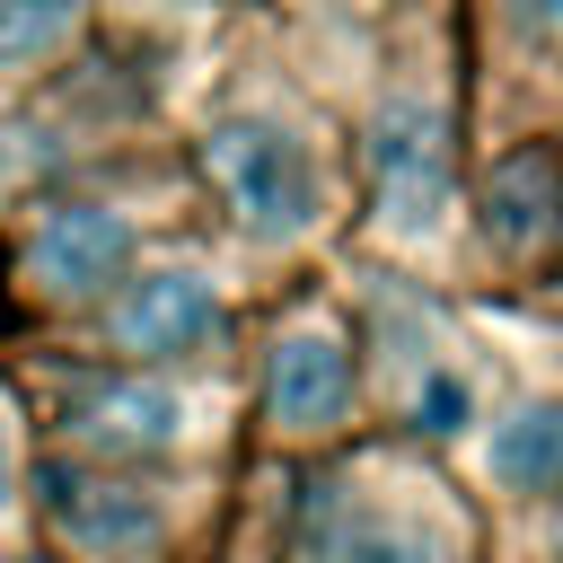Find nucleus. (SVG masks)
Wrapping results in <instances>:
<instances>
[{"label":"nucleus","instance_id":"obj_1","mask_svg":"<svg viewBox=\"0 0 563 563\" xmlns=\"http://www.w3.org/2000/svg\"><path fill=\"white\" fill-rule=\"evenodd\" d=\"M202 167L220 185V202L238 211L246 238H299L317 229L325 211V185H317V158L282 132V123H220L202 141Z\"/></svg>","mask_w":563,"mask_h":563},{"label":"nucleus","instance_id":"obj_2","mask_svg":"<svg viewBox=\"0 0 563 563\" xmlns=\"http://www.w3.org/2000/svg\"><path fill=\"white\" fill-rule=\"evenodd\" d=\"M35 484H44L53 537H62L79 563H158V545H167L158 493L114 484V475H70V466H44Z\"/></svg>","mask_w":563,"mask_h":563},{"label":"nucleus","instance_id":"obj_3","mask_svg":"<svg viewBox=\"0 0 563 563\" xmlns=\"http://www.w3.org/2000/svg\"><path fill=\"white\" fill-rule=\"evenodd\" d=\"M369 176H378V220L387 229H431L449 211V123L422 97H387L369 114Z\"/></svg>","mask_w":563,"mask_h":563},{"label":"nucleus","instance_id":"obj_4","mask_svg":"<svg viewBox=\"0 0 563 563\" xmlns=\"http://www.w3.org/2000/svg\"><path fill=\"white\" fill-rule=\"evenodd\" d=\"M123 264H132V229H123V211H106V202H62V211H44V220L26 229V246H18L26 290H44L53 308L106 299V290L123 282Z\"/></svg>","mask_w":563,"mask_h":563},{"label":"nucleus","instance_id":"obj_5","mask_svg":"<svg viewBox=\"0 0 563 563\" xmlns=\"http://www.w3.org/2000/svg\"><path fill=\"white\" fill-rule=\"evenodd\" d=\"M106 334H114L132 361H176V352H202V343L220 334V290H211L202 273H185V264L141 273V282H123V299H114Z\"/></svg>","mask_w":563,"mask_h":563},{"label":"nucleus","instance_id":"obj_6","mask_svg":"<svg viewBox=\"0 0 563 563\" xmlns=\"http://www.w3.org/2000/svg\"><path fill=\"white\" fill-rule=\"evenodd\" d=\"M264 405L282 431H334L343 405H352V352L325 334V325H299L273 343V369H264Z\"/></svg>","mask_w":563,"mask_h":563},{"label":"nucleus","instance_id":"obj_7","mask_svg":"<svg viewBox=\"0 0 563 563\" xmlns=\"http://www.w3.org/2000/svg\"><path fill=\"white\" fill-rule=\"evenodd\" d=\"M308 554L317 563H440V545L405 510H387V501H369L352 484H325L308 501Z\"/></svg>","mask_w":563,"mask_h":563},{"label":"nucleus","instance_id":"obj_8","mask_svg":"<svg viewBox=\"0 0 563 563\" xmlns=\"http://www.w3.org/2000/svg\"><path fill=\"white\" fill-rule=\"evenodd\" d=\"M176 431H185V405L158 378H114L70 405V440L88 457H158V449H176Z\"/></svg>","mask_w":563,"mask_h":563},{"label":"nucleus","instance_id":"obj_9","mask_svg":"<svg viewBox=\"0 0 563 563\" xmlns=\"http://www.w3.org/2000/svg\"><path fill=\"white\" fill-rule=\"evenodd\" d=\"M484 229L510 255H545L563 229V158L554 150H510L484 185Z\"/></svg>","mask_w":563,"mask_h":563},{"label":"nucleus","instance_id":"obj_10","mask_svg":"<svg viewBox=\"0 0 563 563\" xmlns=\"http://www.w3.org/2000/svg\"><path fill=\"white\" fill-rule=\"evenodd\" d=\"M493 475L510 493H554L563 484V405H519L493 431Z\"/></svg>","mask_w":563,"mask_h":563},{"label":"nucleus","instance_id":"obj_11","mask_svg":"<svg viewBox=\"0 0 563 563\" xmlns=\"http://www.w3.org/2000/svg\"><path fill=\"white\" fill-rule=\"evenodd\" d=\"M88 0H0V70H44L79 35Z\"/></svg>","mask_w":563,"mask_h":563},{"label":"nucleus","instance_id":"obj_12","mask_svg":"<svg viewBox=\"0 0 563 563\" xmlns=\"http://www.w3.org/2000/svg\"><path fill=\"white\" fill-rule=\"evenodd\" d=\"M413 422H422V431H457V422H466V387H457L449 369H440V378H422V405H413Z\"/></svg>","mask_w":563,"mask_h":563},{"label":"nucleus","instance_id":"obj_13","mask_svg":"<svg viewBox=\"0 0 563 563\" xmlns=\"http://www.w3.org/2000/svg\"><path fill=\"white\" fill-rule=\"evenodd\" d=\"M501 9H510L528 35H563V0H501Z\"/></svg>","mask_w":563,"mask_h":563},{"label":"nucleus","instance_id":"obj_14","mask_svg":"<svg viewBox=\"0 0 563 563\" xmlns=\"http://www.w3.org/2000/svg\"><path fill=\"white\" fill-rule=\"evenodd\" d=\"M18 501V431H9V405H0V510Z\"/></svg>","mask_w":563,"mask_h":563}]
</instances>
